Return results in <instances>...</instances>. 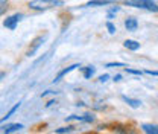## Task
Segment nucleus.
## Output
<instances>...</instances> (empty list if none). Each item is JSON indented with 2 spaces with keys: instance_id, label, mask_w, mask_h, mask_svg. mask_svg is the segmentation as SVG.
Returning a JSON list of instances; mask_svg holds the SVG:
<instances>
[{
  "instance_id": "obj_18",
  "label": "nucleus",
  "mask_w": 158,
  "mask_h": 134,
  "mask_svg": "<svg viewBox=\"0 0 158 134\" xmlns=\"http://www.w3.org/2000/svg\"><path fill=\"white\" fill-rule=\"evenodd\" d=\"M105 67H108V69H111V67H128L125 63H106V66Z\"/></svg>"
},
{
  "instance_id": "obj_22",
  "label": "nucleus",
  "mask_w": 158,
  "mask_h": 134,
  "mask_svg": "<svg viewBox=\"0 0 158 134\" xmlns=\"http://www.w3.org/2000/svg\"><path fill=\"white\" fill-rule=\"evenodd\" d=\"M113 81H114V82H120V81H122V75H114V76H113Z\"/></svg>"
},
{
  "instance_id": "obj_8",
  "label": "nucleus",
  "mask_w": 158,
  "mask_h": 134,
  "mask_svg": "<svg viewBox=\"0 0 158 134\" xmlns=\"http://www.w3.org/2000/svg\"><path fill=\"white\" fill-rule=\"evenodd\" d=\"M114 3V0H90L84 5V8H98V6H106Z\"/></svg>"
},
{
  "instance_id": "obj_6",
  "label": "nucleus",
  "mask_w": 158,
  "mask_h": 134,
  "mask_svg": "<svg viewBox=\"0 0 158 134\" xmlns=\"http://www.w3.org/2000/svg\"><path fill=\"white\" fill-rule=\"evenodd\" d=\"M123 24H125V29H126L128 32H135L138 29V20L135 19V17H128V19H125Z\"/></svg>"
},
{
  "instance_id": "obj_7",
  "label": "nucleus",
  "mask_w": 158,
  "mask_h": 134,
  "mask_svg": "<svg viewBox=\"0 0 158 134\" xmlns=\"http://www.w3.org/2000/svg\"><path fill=\"white\" fill-rule=\"evenodd\" d=\"M21 128H24V125H23V123L14 122V123H8V125L2 127V133L3 134H11V133H15V131H20Z\"/></svg>"
},
{
  "instance_id": "obj_14",
  "label": "nucleus",
  "mask_w": 158,
  "mask_h": 134,
  "mask_svg": "<svg viewBox=\"0 0 158 134\" xmlns=\"http://www.w3.org/2000/svg\"><path fill=\"white\" fill-rule=\"evenodd\" d=\"M75 131V125H67V127H61L58 130H55V134H69Z\"/></svg>"
},
{
  "instance_id": "obj_2",
  "label": "nucleus",
  "mask_w": 158,
  "mask_h": 134,
  "mask_svg": "<svg viewBox=\"0 0 158 134\" xmlns=\"http://www.w3.org/2000/svg\"><path fill=\"white\" fill-rule=\"evenodd\" d=\"M125 6H131L135 9H144L149 12H158V3L154 0H123Z\"/></svg>"
},
{
  "instance_id": "obj_13",
  "label": "nucleus",
  "mask_w": 158,
  "mask_h": 134,
  "mask_svg": "<svg viewBox=\"0 0 158 134\" xmlns=\"http://www.w3.org/2000/svg\"><path fill=\"white\" fill-rule=\"evenodd\" d=\"M81 72H82V76L85 78V79H90V78L94 76V73H96V67H94V66L81 67Z\"/></svg>"
},
{
  "instance_id": "obj_17",
  "label": "nucleus",
  "mask_w": 158,
  "mask_h": 134,
  "mask_svg": "<svg viewBox=\"0 0 158 134\" xmlns=\"http://www.w3.org/2000/svg\"><path fill=\"white\" fill-rule=\"evenodd\" d=\"M125 72H126V73H131V75H137V76H141V75H143V72H141V70L129 69V67H125Z\"/></svg>"
},
{
  "instance_id": "obj_11",
  "label": "nucleus",
  "mask_w": 158,
  "mask_h": 134,
  "mask_svg": "<svg viewBox=\"0 0 158 134\" xmlns=\"http://www.w3.org/2000/svg\"><path fill=\"white\" fill-rule=\"evenodd\" d=\"M123 47L125 49H128V50H131V52H137L138 49H140V43L135 41V40H125L123 41Z\"/></svg>"
},
{
  "instance_id": "obj_1",
  "label": "nucleus",
  "mask_w": 158,
  "mask_h": 134,
  "mask_svg": "<svg viewBox=\"0 0 158 134\" xmlns=\"http://www.w3.org/2000/svg\"><path fill=\"white\" fill-rule=\"evenodd\" d=\"M27 6L32 11H47V9L64 6V0H31Z\"/></svg>"
},
{
  "instance_id": "obj_5",
  "label": "nucleus",
  "mask_w": 158,
  "mask_h": 134,
  "mask_svg": "<svg viewBox=\"0 0 158 134\" xmlns=\"http://www.w3.org/2000/svg\"><path fill=\"white\" fill-rule=\"evenodd\" d=\"M76 69H81V66H79L78 63H76V64H72V66H69V67H65V69H62V70H59L58 75H56V76H55V79H53V84L59 82L62 78L67 76L69 73H72V72H73V70H76Z\"/></svg>"
},
{
  "instance_id": "obj_12",
  "label": "nucleus",
  "mask_w": 158,
  "mask_h": 134,
  "mask_svg": "<svg viewBox=\"0 0 158 134\" xmlns=\"http://www.w3.org/2000/svg\"><path fill=\"white\" fill-rule=\"evenodd\" d=\"M140 128L144 134H158V125L154 123H141Z\"/></svg>"
},
{
  "instance_id": "obj_15",
  "label": "nucleus",
  "mask_w": 158,
  "mask_h": 134,
  "mask_svg": "<svg viewBox=\"0 0 158 134\" xmlns=\"http://www.w3.org/2000/svg\"><path fill=\"white\" fill-rule=\"evenodd\" d=\"M20 105H21V102H17V104H15V105H14L12 108H9V111H8L6 115H5L3 117H2V122H5L6 119H9V117H11V116L14 115V113H15V111H17V110L20 108Z\"/></svg>"
},
{
  "instance_id": "obj_19",
  "label": "nucleus",
  "mask_w": 158,
  "mask_h": 134,
  "mask_svg": "<svg viewBox=\"0 0 158 134\" xmlns=\"http://www.w3.org/2000/svg\"><path fill=\"white\" fill-rule=\"evenodd\" d=\"M108 79H110V75H108V73H103V75L99 76V81H100V82H106Z\"/></svg>"
},
{
  "instance_id": "obj_24",
  "label": "nucleus",
  "mask_w": 158,
  "mask_h": 134,
  "mask_svg": "<svg viewBox=\"0 0 158 134\" xmlns=\"http://www.w3.org/2000/svg\"><path fill=\"white\" fill-rule=\"evenodd\" d=\"M8 0H2V14L5 12V3H6Z\"/></svg>"
},
{
  "instance_id": "obj_3",
  "label": "nucleus",
  "mask_w": 158,
  "mask_h": 134,
  "mask_svg": "<svg viewBox=\"0 0 158 134\" xmlns=\"http://www.w3.org/2000/svg\"><path fill=\"white\" fill-rule=\"evenodd\" d=\"M21 19H23V14L21 12H15V14H12V15H9V17H6L3 20V26L6 29H9V31H14L17 28V24L21 21Z\"/></svg>"
},
{
  "instance_id": "obj_23",
  "label": "nucleus",
  "mask_w": 158,
  "mask_h": 134,
  "mask_svg": "<svg viewBox=\"0 0 158 134\" xmlns=\"http://www.w3.org/2000/svg\"><path fill=\"white\" fill-rule=\"evenodd\" d=\"M53 104H56V101H49V102H47V105H46V107H47V108H49V107H52V105H53Z\"/></svg>"
},
{
  "instance_id": "obj_9",
  "label": "nucleus",
  "mask_w": 158,
  "mask_h": 134,
  "mask_svg": "<svg viewBox=\"0 0 158 134\" xmlns=\"http://www.w3.org/2000/svg\"><path fill=\"white\" fill-rule=\"evenodd\" d=\"M122 101L126 102L131 108H140L141 107V101L140 99H134V97H129V96H126V95H122Z\"/></svg>"
},
{
  "instance_id": "obj_20",
  "label": "nucleus",
  "mask_w": 158,
  "mask_h": 134,
  "mask_svg": "<svg viewBox=\"0 0 158 134\" xmlns=\"http://www.w3.org/2000/svg\"><path fill=\"white\" fill-rule=\"evenodd\" d=\"M144 73L146 75H151V76H158V70H149L148 69V70H144Z\"/></svg>"
},
{
  "instance_id": "obj_4",
  "label": "nucleus",
  "mask_w": 158,
  "mask_h": 134,
  "mask_svg": "<svg viewBox=\"0 0 158 134\" xmlns=\"http://www.w3.org/2000/svg\"><path fill=\"white\" fill-rule=\"evenodd\" d=\"M46 38H47V34H44V35H40V37H37V38L34 40L32 43H31V46H29V49H27V52H26V57H34L37 52H38V49L41 47V44L46 41Z\"/></svg>"
},
{
  "instance_id": "obj_10",
  "label": "nucleus",
  "mask_w": 158,
  "mask_h": 134,
  "mask_svg": "<svg viewBox=\"0 0 158 134\" xmlns=\"http://www.w3.org/2000/svg\"><path fill=\"white\" fill-rule=\"evenodd\" d=\"M113 131L114 134H135V130L132 127H126V125H116Z\"/></svg>"
},
{
  "instance_id": "obj_21",
  "label": "nucleus",
  "mask_w": 158,
  "mask_h": 134,
  "mask_svg": "<svg viewBox=\"0 0 158 134\" xmlns=\"http://www.w3.org/2000/svg\"><path fill=\"white\" fill-rule=\"evenodd\" d=\"M118 11H120V8H118V6H113V8H110V11H108V12H113V14H117Z\"/></svg>"
},
{
  "instance_id": "obj_16",
  "label": "nucleus",
  "mask_w": 158,
  "mask_h": 134,
  "mask_svg": "<svg viewBox=\"0 0 158 134\" xmlns=\"http://www.w3.org/2000/svg\"><path fill=\"white\" fill-rule=\"evenodd\" d=\"M105 26H106V29H108V32H110L111 35H114V34L117 32V28L114 26V23H113V21H110V20H108Z\"/></svg>"
}]
</instances>
